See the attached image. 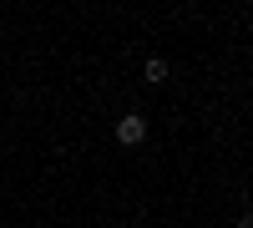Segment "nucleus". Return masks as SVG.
<instances>
[{
  "instance_id": "f03ea898",
  "label": "nucleus",
  "mask_w": 253,
  "mask_h": 228,
  "mask_svg": "<svg viewBox=\"0 0 253 228\" xmlns=\"http://www.w3.org/2000/svg\"><path fill=\"white\" fill-rule=\"evenodd\" d=\"M142 76H147V81H167V61H147Z\"/></svg>"
},
{
  "instance_id": "f257e3e1",
  "label": "nucleus",
  "mask_w": 253,
  "mask_h": 228,
  "mask_svg": "<svg viewBox=\"0 0 253 228\" xmlns=\"http://www.w3.org/2000/svg\"><path fill=\"white\" fill-rule=\"evenodd\" d=\"M142 137H147V122H142L137 112H126V117L117 122V142H122V147H137Z\"/></svg>"
}]
</instances>
